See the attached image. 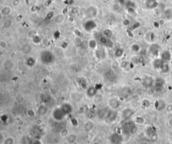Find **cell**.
<instances>
[{"label": "cell", "mask_w": 172, "mask_h": 144, "mask_svg": "<svg viewBox=\"0 0 172 144\" xmlns=\"http://www.w3.org/2000/svg\"><path fill=\"white\" fill-rule=\"evenodd\" d=\"M40 58L42 63L45 65H51L55 61V56L49 50H43L40 53Z\"/></svg>", "instance_id": "6da1fadb"}, {"label": "cell", "mask_w": 172, "mask_h": 144, "mask_svg": "<svg viewBox=\"0 0 172 144\" xmlns=\"http://www.w3.org/2000/svg\"><path fill=\"white\" fill-rule=\"evenodd\" d=\"M52 118L57 121H62L63 120L65 119V118L66 117V114L63 111L61 107H60L55 108L53 111L52 113Z\"/></svg>", "instance_id": "7a4b0ae2"}, {"label": "cell", "mask_w": 172, "mask_h": 144, "mask_svg": "<svg viewBox=\"0 0 172 144\" xmlns=\"http://www.w3.org/2000/svg\"><path fill=\"white\" fill-rule=\"evenodd\" d=\"M99 43L102 45L103 46L108 47V48H112L113 46V42L111 40V38H107L103 34L101 35L98 38Z\"/></svg>", "instance_id": "3957f363"}, {"label": "cell", "mask_w": 172, "mask_h": 144, "mask_svg": "<svg viewBox=\"0 0 172 144\" xmlns=\"http://www.w3.org/2000/svg\"><path fill=\"white\" fill-rule=\"evenodd\" d=\"M96 28H97V24L95 22V21L92 20H89L86 21L84 24V29L87 32H92Z\"/></svg>", "instance_id": "277c9868"}, {"label": "cell", "mask_w": 172, "mask_h": 144, "mask_svg": "<svg viewBox=\"0 0 172 144\" xmlns=\"http://www.w3.org/2000/svg\"><path fill=\"white\" fill-rule=\"evenodd\" d=\"M142 84L146 88H150V87H152L154 85L155 81H154L153 78L151 76H147L143 78V81H142Z\"/></svg>", "instance_id": "5b68a950"}, {"label": "cell", "mask_w": 172, "mask_h": 144, "mask_svg": "<svg viewBox=\"0 0 172 144\" xmlns=\"http://www.w3.org/2000/svg\"><path fill=\"white\" fill-rule=\"evenodd\" d=\"M118 117V113L116 111H112V110H110V112L107 115V117L105 119V120L106 121V122L108 123H113L115 121L116 119Z\"/></svg>", "instance_id": "8992f818"}, {"label": "cell", "mask_w": 172, "mask_h": 144, "mask_svg": "<svg viewBox=\"0 0 172 144\" xmlns=\"http://www.w3.org/2000/svg\"><path fill=\"white\" fill-rule=\"evenodd\" d=\"M154 90L156 93H160L163 90V81L161 79H157L154 84Z\"/></svg>", "instance_id": "52a82bcc"}, {"label": "cell", "mask_w": 172, "mask_h": 144, "mask_svg": "<svg viewBox=\"0 0 172 144\" xmlns=\"http://www.w3.org/2000/svg\"><path fill=\"white\" fill-rule=\"evenodd\" d=\"M134 114H135V111H134L133 109H129V108H127V109H125L123 111L122 113V116L123 119L128 120L129 119L130 117H132Z\"/></svg>", "instance_id": "ba28073f"}, {"label": "cell", "mask_w": 172, "mask_h": 144, "mask_svg": "<svg viewBox=\"0 0 172 144\" xmlns=\"http://www.w3.org/2000/svg\"><path fill=\"white\" fill-rule=\"evenodd\" d=\"M86 95L89 98L95 97L97 95L98 93V90L96 87L94 86H89L88 88L86 90Z\"/></svg>", "instance_id": "9c48e42d"}, {"label": "cell", "mask_w": 172, "mask_h": 144, "mask_svg": "<svg viewBox=\"0 0 172 144\" xmlns=\"http://www.w3.org/2000/svg\"><path fill=\"white\" fill-rule=\"evenodd\" d=\"M110 109L108 107H103L102 109H101L99 110L98 112V117L100 119H103L105 120L107 115L110 112Z\"/></svg>", "instance_id": "30bf717a"}, {"label": "cell", "mask_w": 172, "mask_h": 144, "mask_svg": "<svg viewBox=\"0 0 172 144\" xmlns=\"http://www.w3.org/2000/svg\"><path fill=\"white\" fill-rule=\"evenodd\" d=\"M63 111H64L65 113L66 114V115H68L69 114H71L73 112V107L71 104H69L68 103H65L61 106Z\"/></svg>", "instance_id": "8fae6325"}, {"label": "cell", "mask_w": 172, "mask_h": 144, "mask_svg": "<svg viewBox=\"0 0 172 144\" xmlns=\"http://www.w3.org/2000/svg\"><path fill=\"white\" fill-rule=\"evenodd\" d=\"M145 5L148 9H155L157 7L158 2L157 0H146Z\"/></svg>", "instance_id": "7c38bea8"}, {"label": "cell", "mask_w": 172, "mask_h": 144, "mask_svg": "<svg viewBox=\"0 0 172 144\" xmlns=\"http://www.w3.org/2000/svg\"><path fill=\"white\" fill-rule=\"evenodd\" d=\"M48 112V107L46 105H40L37 108V113L41 116H44Z\"/></svg>", "instance_id": "4fadbf2b"}, {"label": "cell", "mask_w": 172, "mask_h": 144, "mask_svg": "<svg viewBox=\"0 0 172 144\" xmlns=\"http://www.w3.org/2000/svg\"><path fill=\"white\" fill-rule=\"evenodd\" d=\"M25 64H26V65L28 67L32 68V67H34L35 64H36V59H35L33 56H29V57H28L26 59Z\"/></svg>", "instance_id": "5bb4252c"}, {"label": "cell", "mask_w": 172, "mask_h": 144, "mask_svg": "<svg viewBox=\"0 0 172 144\" xmlns=\"http://www.w3.org/2000/svg\"><path fill=\"white\" fill-rule=\"evenodd\" d=\"M110 139L112 142V144H118L122 141V137L118 133H114V134L111 135Z\"/></svg>", "instance_id": "9a60e30c"}, {"label": "cell", "mask_w": 172, "mask_h": 144, "mask_svg": "<svg viewBox=\"0 0 172 144\" xmlns=\"http://www.w3.org/2000/svg\"><path fill=\"white\" fill-rule=\"evenodd\" d=\"M93 127H94V125H93V123L91 122V121H87L86 122L84 123V130L87 132L91 131V130H93Z\"/></svg>", "instance_id": "2e32d148"}, {"label": "cell", "mask_w": 172, "mask_h": 144, "mask_svg": "<svg viewBox=\"0 0 172 144\" xmlns=\"http://www.w3.org/2000/svg\"><path fill=\"white\" fill-rule=\"evenodd\" d=\"M161 59L165 62H167L171 60V53L169 51H164L161 54Z\"/></svg>", "instance_id": "e0dca14e"}, {"label": "cell", "mask_w": 172, "mask_h": 144, "mask_svg": "<svg viewBox=\"0 0 172 144\" xmlns=\"http://www.w3.org/2000/svg\"><path fill=\"white\" fill-rule=\"evenodd\" d=\"M25 114L28 117H29L30 119H34L36 116V113L30 108H28L25 110Z\"/></svg>", "instance_id": "ac0fdd59"}, {"label": "cell", "mask_w": 172, "mask_h": 144, "mask_svg": "<svg viewBox=\"0 0 172 144\" xmlns=\"http://www.w3.org/2000/svg\"><path fill=\"white\" fill-rule=\"evenodd\" d=\"M164 62H165L163 61L161 58L155 59V60L153 61V66H154V68H155V69H160V70H161V67H162L163 64Z\"/></svg>", "instance_id": "d6986e66"}, {"label": "cell", "mask_w": 172, "mask_h": 144, "mask_svg": "<svg viewBox=\"0 0 172 144\" xmlns=\"http://www.w3.org/2000/svg\"><path fill=\"white\" fill-rule=\"evenodd\" d=\"M155 107L158 111H161L166 108L165 103L163 100H159L158 101H157V103H155Z\"/></svg>", "instance_id": "ffe728a7"}, {"label": "cell", "mask_w": 172, "mask_h": 144, "mask_svg": "<svg viewBox=\"0 0 172 144\" xmlns=\"http://www.w3.org/2000/svg\"><path fill=\"white\" fill-rule=\"evenodd\" d=\"M87 14H88V15L89 17H95L96 15H97V14H98V10H97L96 7H93V6H91L87 10Z\"/></svg>", "instance_id": "44dd1931"}, {"label": "cell", "mask_w": 172, "mask_h": 144, "mask_svg": "<svg viewBox=\"0 0 172 144\" xmlns=\"http://www.w3.org/2000/svg\"><path fill=\"white\" fill-rule=\"evenodd\" d=\"M77 135L75 133L69 135L67 137V142H69V144H74L77 141Z\"/></svg>", "instance_id": "7402d4cb"}, {"label": "cell", "mask_w": 172, "mask_h": 144, "mask_svg": "<svg viewBox=\"0 0 172 144\" xmlns=\"http://www.w3.org/2000/svg\"><path fill=\"white\" fill-rule=\"evenodd\" d=\"M138 130V128L137 125L135 123H133L129 128V133L132 135L135 134L137 133Z\"/></svg>", "instance_id": "603a6c76"}, {"label": "cell", "mask_w": 172, "mask_h": 144, "mask_svg": "<svg viewBox=\"0 0 172 144\" xmlns=\"http://www.w3.org/2000/svg\"><path fill=\"white\" fill-rule=\"evenodd\" d=\"M98 46V42L95 39L89 40L88 42V46L91 49H96Z\"/></svg>", "instance_id": "cb8c5ba5"}, {"label": "cell", "mask_w": 172, "mask_h": 144, "mask_svg": "<svg viewBox=\"0 0 172 144\" xmlns=\"http://www.w3.org/2000/svg\"><path fill=\"white\" fill-rule=\"evenodd\" d=\"M124 54V50L122 48H118L114 51V56L116 58H121Z\"/></svg>", "instance_id": "d4e9b609"}, {"label": "cell", "mask_w": 172, "mask_h": 144, "mask_svg": "<svg viewBox=\"0 0 172 144\" xmlns=\"http://www.w3.org/2000/svg\"><path fill=\"white\" fill-rule=\"evenodd\" d=\"M1 14H2L3 15H9L10 13H12V8L7 5V6H5V7H4L3 8L1 9Z\"/></svg>", "instance_id": "484cf974"}, {"label": "cell", "mask_w": 172, "mask_h": 144, "mask_svg": "<svg viewBox=\"0 0 172 144\" xmlns=\"http://www.w3.org/2000/svg\"><path fill=\"white\" fill-rule=\"evenodd\" d=\"M150 51L153 55H157L158 54V52L159 51V48L157 44H154L151 47Z\"/></svg>", "instance_id": "4316f807"}, {"label": "cell", "mask_w": 172, "mask_h": 144, "mask_svg": "<svg viewBox=\"0 0 172 144\" xmlns=\"http://www.w3.org/2000/svg\"><path fill=\"white\" fill-rule=\"evenodd\" d=\"M22 52H23V53H24V54H28V53H30V52H31V50H32V48H31L30 44H25L24 46L22 47Z\"/></svg>", "instance_id": "83f0119b"}, {"label": "cell", "mask_w": 172, "mask_h": 144, "mask_svg": "<svg viewBox=\"0 0 172 144\" xmlns=\"http://www.w3.org/2000/svg\"><path fill=\"white\" fill-rule=\"evenodd\" d=\"M79 85L81 89H83V90H87L89 87V86L88 85H87V82H86V81H84V80H81V81H79Z\"/></svg>", "instance_id": "f1b7e54d"}, {"label": "cell", "mask_w": 172, "mask_h": 144, "mask_svg": "<svg viewBox=\"0 0 172 144\" xmlns=\"http://www.w3.org/2000/svg\"><path fill=\"white\" fill-rule=\"evenodd\" d=\"M12 24V20L10 19H6L3 22L2 26L4 28H9Z\"/></svg>", "instance_id": "f546056e"}, {"label": "cell", "mask_w": 172, "mask_h": 144, "mask_svg": "<svg viewBox=\"0 0 172 144\" xmlns=\"http://www.w3.org/2000/svg\"><path fill=\"white\" fill-rule=\"evenodd\" d=\"M161 70L162 72H163V73H167V72L170 71V66H169V64H167V62H164V63H163Z\"/></svg>", "instance_id": "4dcf8cb0"}, {"label": "cell", "mask_w": 172, "mask_h": 144, "mask_svg": "<svg viewBox=\"0 0 172 144\" xmlns=\"http://www.w3.org/2000/svg\"><path fill=\"white\" fill-rule=\"evenodd\" d=\"M103 35L105 36L107 38H111L112 36H113V33L112 32V30L110 29H106L103 30Z\"/></svg>", "instance_id": "1f68e13d"}, {"label": "cell", "mask_w": 172, "mask_h": 144, "mask_svg": "<svg viewBox=\"0 0 172 144\" xmlns=\"http://www.w3.org/2000/svg\"><path fill=\"white\" fill-rule=\"evenodd\" d=\"M69 135V130H68V129H67V128H63L61 131V132H60V135L63 137H68Z\"/></svg>", "instance_id": "d6a6232c"}, {"label": "cell", "mask_w": 172, "mask_h": 144, "mask_svg": "<svg viewBox=\"0 0 172 144\" xmlns=\"http://www.w3.org/2000/svg\"><path fill=\"white\" fill-rule=\"evenodd\" d=\"M131 50L134 52H138L140 50V46L137 44H134L131 46Z\"/></svg>", "instance_id": "836d02e7"}, {"label": "cell", "mask_w": 172, "mask_h": 144, "mask_svg": "<svg viewBox=\"0 0 172 144\" xmlns=\"http://www.w3.org/2000/svg\"><path fill=\"white\" fill-rule=\"evenodd\" d=\"M145 123V119L144 117L141 116H138L135 118V123L136 124H143Z\"/></svg>", "instance_id": "e575fe53"}, {"label": "cell", "mask_w": 172, "mask_h": 144, "mask_svg": "<svg viewBox=\"0 0 172 144\" xmlns=\"http://www.w3.org/2000/svg\"><path fill=\"white\" fill-rule=\"evenodd\" d=\"M32 41H33V42H34L35 44H40V42H41V38H40V37L39 36L34 35V36H32Z\"/></svg>", "instance_id": "d590c367"}, {"label": "cell", "mask_w": 172, "mask_h": 144, "mask_svg": "<svg viewBox=\"0 0 172 144\" xmlns=\"http://www.w3.org/2000/svg\"><path fill=\"white\" fill-rule=\"evenodd\" d=\"M14 139L12 137H8L5 138L3 141V144H14Z\"/></svg>", "instance_id": "8d00e7d4"}, {"label": "cell", "mask_w": 172, "mask_h": 144, "mask_svg": "<svg viewBox=\"0 0 172 144\" xmlns=\"http://www.w3.org/2000/svg\"><path fill=\"white\" fill-rule=\"evenodd\" d=\"M13 65L14 64H13L12 61H11L10 60H7L4 62V66L6 69H12L13 67Z\"/></svg>", "instance_id": "74e56055"}, {"label": "cell", "mask_w": 172, "mask_h": 144, "mask_svg": "<svg viewBox=\"0 0 172 144\" xmlns=\"http://www.w3.org/2000/svg\"><path fill=\"white\" fill-rule=\"evenodd\" d=\"M165 16L167 19L170 20L172 18V9H167L165 11Z\"/></svg>", "instance_id": "f35d334b"}, {"label": "cell", "mask_w": 172, "mask_h": 144, "mask_svg": "<svg viewBox=\"0 0 172 144\" xmlns=\"http://www.w3.org/2000/svg\"><path fill=\"white\" fill-rule=\"evenodd\" d=\"M158 139H159V136L156 133H154L150 136V139L152 142H156L158 140Z\"/></svg>", "instance_id": "ab89813d"}, {"label": "cell", "mask_w": 172, "mask_h": 144, "mask_svg": "<svg viewBox=\"0 0 172 144\" xmlns=\"http://www.w3.org/2000/svg\"><path fill=\"white\" fill-rule=\"evenodd\" d=\"M128 65H129V62L128 61H126V60H124L120 63V67L123 69H126L128 66Z\"/></svg>", "instance_id": "60d3db41"}, {"label": "cell", "mask_w": 172, "mask_h": 144, "mask_svg": "<svg viewBox=\"0 0 172 144\" xmlns=\"http://www.w3.org/2000/svg\"><path fill=\"white\" fill-rule=\"evenodd\" d=\"M96 55L98 58H102L103 57V52L100 50H96Z\"/></svg>", "instance_id": "b9f144b4"}, {"label": "cell", "mask_w": 172, "mask_h": 144, "mask_svg": "<svg viewBox=\"0 0 172 144\" xmlns=\"http://www.w3.org/2000/svg\"><path fill=\"white\" fill-rule=\"evenodd\" d=\"M55 18H56V19H59V20L56 22V23H57V24H61V23H62V22H63V20H64V17H63V16L61 14L58 15L57 16L55 17Z\"/></svg>", "instance_id": "7bdbcfd3"}, {"label": "cell", "mask_w": 172, "mask_h": 144, "mask_svg": "<svg viewBox=\"0 0 172 144\" xmlns=\"http://www.w3.org/2000/svg\"><path fill=\"white\" fill-rule=\"evenodd\" d=\"M7 42L4 40H1L0 41V47L3 49H5L7 48Z\"/></svg>", "instance_id": "ee69618b"}, {"label": "cell", "mask_w": 172, "mask_h": 144, "mask_svg": "<svg viewBox=\"0 0 172 144\" xmlns=\"http://www.w3.org/2000/svg\"><path fill=\"white\" fill-rule=\"evenodd\" d=\"M143 105L144 107H149L150 105V102L147 100V99H145V100L143 101Z\"/></svg>", "instance_id": "f6af8a7d"}, {"label": "cell", "mask_w": 172, "mask_h": 144, "mask_svg": "<svg viewBox=\"0 0 172 144\" xmlns=\"http://www.w3.org/2000/svg\"><path fill=\"white\" fill-rule=\"evenodd\" d=\"M165 109H166L167 111H168V112H171V111H172V104H170V105H167Z\"/></svg>", "instance_id": "bcb514c9"}, {"label": "cell", "mask_w": 172, "mask_h": 144, "mask_svg": "<svg viewBox=\"0 0 172 144\" xmlns=\"http://www.w3.org/2000/svg\"><path fill=\"white\" fill-rule=\"evenodd\" d=\"M75 34L76 35L77 37L80 38V37L81 36V32L79 31V29H75Z\"/></svg>", "instance_id": "7dc6e473"}, {"label": "cell", "mask_w": 172, "mask_h": 144, "mask_svg": "<svg viewBox=\"0 0 172 144\" xmlns=\"http://www.w3.org/2000/svg\"><path fill=\"white\" fill-rule=\"evenodd\" d=\"M130 20H128V19H126L125 20H124L123 21V25L124 26H128V25L130 24Z\"/></svg>", "instance_id": "c3c4849f"}, {"label": "cell", "mask_w": 172, "mask_h": 144, "mask_svg": "<svg viewBox=\"0 0 172 144\" xmlns=\"http://www.w3.org/2000/svg\"><path fill=\"white\" fill-rule=\"evenodd\" d=\"M36 123L37 125H40L42 123V120L41 119H38L36 120Z\"/></svg>", "instance_id": "681fc988"}, {"label": "cell", "mask_w": 172, "mask_h": 144, "mask_svg": "<svg viewBox=\"0 0 172 144\" xmlns=\"http://www.w3.org/2000/svg\"><path fill=\"white\" fill-rule=\"evenodd\" d=\"M168 124H169L170 126L172 127V118H170V119H169V121H168Z\"/></svg>", "instance_id": "f907efd6"}, {"label": "cell", "mask_w": 172, "mask_h": 144, "mask_svg": "<svg viewBox=\"0 0 172 144\" xmlns=\"http://www.w3.org/2000/svg\"><path fill=\"white\" fill-rule=\"evenodd\" d=\"M141 144H148V143H147V142H143V143H142Z\"/></svg>", "instance_id": "816d5d0a"}, {"label": "cell", "mask_w": 172, "mask_h": 144, "mask_svg": "<svg viewBox=\"0 0 172 144\" xmlns=\"http://www.w3.org/2000/svg\"><path fill=\"white\" fill-rule=\"evenodd\" d=\"M93 144H98V143H96V142H95V143H93Z\"/></svg>", "instance_id": "f5cc1de1"}]
</instances>
